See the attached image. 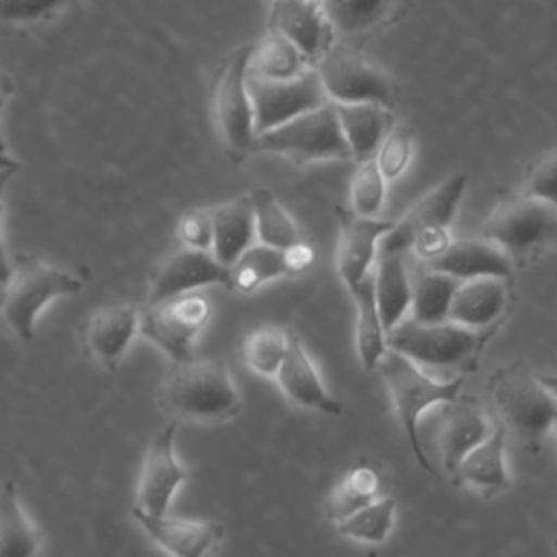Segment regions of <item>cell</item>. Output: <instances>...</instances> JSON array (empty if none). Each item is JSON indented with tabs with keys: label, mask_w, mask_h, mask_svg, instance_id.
I'll use <instances>...</instances> for the list:
<instances>
[{
	"label": "cell",
	"mask_w": 557,
	"mask_h": 557,
	"mask_svg": "<svg viewBox=\"0 0 557 557\" xmlns=\"http://www.w3.org/2000/svg\"><path fill=\"white\" fill-rule=\"evenodd\" d=\"M498 329H470L453 320L426 324L405 318L387 331V348L409 357L426 372L466 376L479 368L481 355Z\"/></svg>",
	"instance_id": "cell-1"
},
{
	"label": "cell",
	"mask_w": 557,
	"mask_h": 557,
	"mask_svg": "<svg viewBox=\"0 0 557 557\" xmlns=\"http://www.w3.org/2000/svg\"><path fill=\"white\" fill-rule=\"evenodd\" d=\"M159 403L176 420L226 422L242 411V396L222 359H187L170 366Z\"/></svg>",
	"instance_id": "cell-2"
},
{
	"label": "cell",
	"mask_w": 557,
	"mask_h": 557,
	"mask_svg": "<svg viewBox=\"0 0 557 557\" xmlns=\"http://www.w3.org/2000/svg\"><path fill=\"white\" fill-rule=\"evenodd\" d=\"M485 389L496 418L529 453H537L557 416V396L544 385L542 376L524 359H516L496 368Z\"/></svg>",
	"instance_id": "cell-3"
},
{
	"label": "cell",
	"mask_w": 557,
	"mask_h": 557,
	"mask_svg": "<svg viewBox=\"0 0 557 557\" xmlns=\"http://www.w3.org/2000/svg\"><path fill=\"white\" fill-rule=\"evenodd\" d=\"M376 370L385 383V389L389 394L398 424L407 437L413 459L429 474L437 476V468L431 463L420 440V420L426 409L442 407L444 403L459 398L463 389V376L435 379L418 363H413L409 357L392 348H387Z\"/></svg>",
	"instance_id": "cell-4"
},
{
	"label": "cell",
	"mask_w": 557,
	"mask_h": 557,
	"mask_svg": "<svg viewBox=\"0 0 557 557\" xmlns=\"http://www.w3.org/2000/svg\"><path fill=\"white\" fill-rule=\"evenodd\" d=\"M83 289V281L41 259L17 255L13 263L4 255L2 278V318L7 326L22 339H30L39 313L57 298L74 296Z\"/></svg>",
	"instance_id": "cell-5"
},
{
	"label": "cell",
	"mask_w": 557,
	"mask_h": 557,
	"mask_svg": "<svg viewBox=\"0 0 557 557\" xmlns=\"http://www.w3.org/2000/svg\"><path fill=\"white\" fill-rule=\"evenodd\" d=\"M479 235L498 244L516 268L557 246V205L520 194L494 207Z\"/></svg>",
	"instance_id": "cell-6"
},
{
	"label": "cell",
	"mask_w": 557,
	"mask_h": 557,
	"mask_svg": "<svg viewBox=\"0 0 557 557\" xmlns=\"http://www.w3.org/2000/svg\"><path fill=\"white\" fill-rule=\"evenodd\" d=\"M335 104H383L394 109L396 83L389 72L348 39H337L313 65Z\"/></svg>",
	"instance_id": "cell-7"
},
{
	"label": "cell",
	"mask_w": 557,
	"mask_h": 557,
	"mask_svg": "<svg viewBox=\"0 0 557 557\" xmlns=\"http://www.w3.org/2000/svg\"><path fill=\"white\" fill-rule=\"evenodd\" d=\"M255 152L281 154L298 165L352 159L335 102H326L276 128L259 133Z\"/></svg>",
	"instance_id": "cell-8"
},
{
	"label": "cell",
	"mask_w": 557,
	"mask_h": 557,
	"mask_svg": "<svg viewBox=\"0 0 557 557\" xmlns=\"http://www.w3.org/2000/svg\"><path fill=\"white\" fill-rule=\"evenodd\" d=\"M255 44L235 48L220 65L211 89V115L222 144L237 157L255 152L257 126L248 89Z\"/></svg>",
	"instance_id": "cell-9"
},
{
	"label": "cell",
	"mask_w": 557,
	"mask_h": 557,
	"mask_svg": "<svg viewBox=\"0 0 557 557\" xmlns=\"http://www.w3.org/2000/svg\"><path fill=\"white\" fill-rule=\"evenodd\" d=\"M211 318V302L198 294H183L141 309L139 333L163 350L172 363L194 357V344Z\"/></svg>",
	"instance_id": "cell-10"
},
{
	"label": "cell",
	"mask_w": 557,
	"mask_h": 557,
	"mask_svg": "<svg viewBox=\"0 0 557 557\" xmlns=\"http://www.w3.org/2000/svg\"><path fill=\"white\" fill-rule=\"evenodd\" d=\"M248 89L255 107L257 135L331 102L315 67L281 81L248 72Z\"/></svg>",
	"instance_id": "cell-11"
},
{
	"label": "cell",
	"mask_w": 557,
	"mask_h": 557,
	"mask_svg": "<svg viewBox=\"0 0 557 557\" xmlns=\"http://www.w3.org/2000/svg\"><path fill=\"white\" fill-rule=\"evenodd\" d=\"M228 283L231 268L224 265L211 250L181 246L154 265L148 285V302H161L209 285L228 287Z\"/></svg>",
	"instance_id": "cell-12"
},
{
	"label": "cell",
	"mask_w": 557,
	"mask_h": 557,
	"mask_svg": "<svg viewBox=\"0 0 557 557\" xmlns=\"http://www.w3.org/2000/svg\"><path fill=\"white\" fill-rule=\"evenodd\" d=\"M176 431L178 420L172 418L161 431H157L146 448L139 479H137V507L150 513H165L172 498L187 481V468L176 457Z\"/></svg>",
	"instance_id": "cell-13"
},
{
	"label": "cell",
	"mask_w": 557,
	"mask_h": 557,
	"mask_svg": "<svg viewBox=\"0 0 557 557\" xmlns=\"http://www.w3.org/2000/svg\"><path fill=\"white\" fill-rule=\"evenodd\" d=\"M131 516L170 557H211L224 540V527L215 520L150 513L137 505L131 507Z\"/></svg>",
	"instance_id": "cell-14"
},
{
	"label": "cell",
	"mask_w": 557,
	"mask_h": 557,
	"mask_svg": "<svg viewBox=\"0 0 557 557\" xmlns=\"http://www.w3.org/2000/svg\"><path fill=\"white\" fill-rule=\"evenodd\" d=\"M339 215V235L335 268L350 292L359 285L376 265L383 237L394 228V220L383 218H363L350 209H337Z\"/></svg>",
	"instance_id": "cell-15"
},
{
	"label": "cell",
	"mask_w": 557,
	"mask_h": 557,
	"mask_svg": "<svg viewBox=\"0 0 557 557\" xmlns=\"http://www.w3.org/2000/svg\"><path fill=\"white\" fill-rule=\"evenodd\" d=\"M492 418L472 396H459L442 405L437 426V450L440 463L453 479L463 457L476 448L494 429Z\"/></svg>",
	"instance_id": "cell-16"
},
{
	"label": "cell",
	"mask_w": 557,
	"mask_h": 557,
	"mask_svg": "<svg viewBox=\"0 0 557 557\" xmlns=\"http://www.w3.org/2000/svg\"><path fill=\"white\" fill-rule=\"evenodd\" d=\"M268 28L294 41L311 65L337 41L324 7L315 0H272Z\"/></svg>",
	"instance_id": "cell-17"
},
{
	"label": "cell",
	"mask_w": 557,
	"mask_h": 557,
	"mask_svg": "<svg viewBox=\"0 0 557 557\" xmlns=\"http://www.w3.org/2000/svg\"><path fill=\"white\" fill-rule=\"evenodd\" d=\"M141 309L135 305H107L83 326L85 352L104 370H115L139 333Z\"/></svg>",
	"instance_id": "cell-18"
},
{
	"label": "cell",
	"mask_w": 557,
	"mask_h": 557,
	"mask_svg": "<svg viewBox=\"0 0 557 557\" xmlns=\"http://www.w3.org/2000/svg\"><path fill=\"white\" fill-rule=\"evenodd\" d=\"M466 187H468V176L463 172L448 176L437 187L429 189L394 224V228L383 237V242L409 250L416 233H420L424 228H450V224L457 215V209L461 205V198L466 194Z\"/></svg>",
	"instance_id": "cell-19"
},
{
	"label": "cell",
	"mask_w": 557,
	"mask_h": 557,
	"mask_svg": "<svg viewBox=\"0 0 557 557\" xmlns=\"http://www.w3.org/2000/svg\"><path fill=\"white\" fill-rule=\"evenodd\" d=\"M513 305L511 278L481 276L461 281L453 305L450 320L470 329L500 326Z\"/></svg>",
	"instance_id": "cell-20"
},
{
	"label": "cell",
	"mask_w": 557,
	"mask_h": 557,
	"mask_svg": "<svg viewBox=\"0 0 557 557\" xmlns=\"http://www.w3.org/2000/svg\"><path fill=\"white\" fill-rule=\"evenodd\" d=\"M283 394L298 407L320 411L324 416H339L342 403L326 389L313 359L309 357L298 333H289V350L276 376Z\"/></svg>",
	"instance_id": "cell-21"
},
{
	"label": "cell",
	"mask_w": 557,
	"mask_h": 557,
	"mask_svg": "<svg viewBox=\"0 0 557 557\" xmlns=\"http://www.w3.org/2000/svg\"><path fill=\"white\" fill-rule=\"evenodd\" d=\"M507 426L496 418L492 433L459 463L453 481L468 485L483 498H494L511 485L507 468Z\"/></svg>",
	"instance_id": "cell-22"
},
{
	"label": "cell",
	"mask_w": 557,
	"mask_h": 557,
	"mask_svg": "<svg viewBox=\"0 0 557 557\" xmlns=\"http://www.w3.org/2000/svg\"><path fill=\"white\" fill-rule=\"evenodd\" d=\"M374 289L376 302L383 315V324L392 331L411 311L413 276H411V252L400 246L381 242V250L374 265Z\"/></svg>",
	"instance_id": "cell-23"
},
{
	"label": "cell",
	"mask_w": 557,
	"mask_h": 557,
	"mask_svg": "<svg viewBox=\"0 0 557 557\" xmlns=\"http://www.w3.org/2000/svg\"><path fill=\"white\" fill-rule=\"evenodd\" d=\"M444 274L455 276L457 281L481 278V276H513V261L511 257L492 239L476 235L453 239V244L431 263H426Z\"/></svg>",
	"instance_id": "cell-24"
},
{
	"label": "cell",
	"mask_w": 557,
	"mask_h": 557,
	"mask_svg": "<svg viewBox=\"0 0 557 557\" xmlns=\"http://www.w3.org/2000/svg\"><path fill=\"white\" fill-rule=\"evenodd\" d=\"M411 0H322L329 22L344 39L374 35L396 24Z\"/></svg>",
	"instance_id": "cell-25"
},
{
	"label": "cell",
	"mask_w": 557,
	"mask_h": 557,
	"mask_svg": "<svg viewBox=\"0 0 557 557\" xmlns=\"http://www.w3.org/2000/svg\"><path fill=\"white\" fill-rule=\"evenodd\" d=\"M213 215V248L211 252L224 263L233 265L244 250L257 239V222L252 198L239 196L218 207H211Z\"/></svg>",
	"instance_id": "cell-26"
},
{
	"label": "cell",
	"mask_w": 557,
	"mask_h": 557,
	"mask_svg": "<svg viewBox=\"0 0 557 557\" xmlns=\"http://www.w3.org/2000/svg\"><path fill=\"white\" fill-rule=\"evenodd\" d=\"M355 300V348L363 370H376L387 352V329L376 302L374 270L350 289Z\"/></svg>",
	"instance_id": "cell-27"
},
{
	"label": "cell",
	"mask_w": 557,
	"mask_h": 557,
	"mask_svg": "<svg viewBox=\"0 0 557 557\" xmlns=\"http://www.w3.org/2000/svg\"><path fill=\"white\" fill-rule=\"evenodd\" d=\"M337 115L342 122L344 137L350 146L355 161L372 159L392 131V126L398 122L394 111L383 104H370V102H357V104H335Z\"/></svg>",
	"instance_id": "cell-28"
},
{
	"label": "cell",
	"mask_w": 557,
	"mask_h": 557,
	"mask_svg": "<svg viewBox=\"0 0 557 557\" xmlns=\"http://www.w3.org/2000/svg\"><path fill=\"white\" fill-rule=\"evenodd\" d=\"M411 276H413V296H411L409 318L426 324L450 320V305L461 281L413 257H411Z\"/></svg>",
	"instance_id": "cell-29"
},
{
	"label": "cell",
	"mask_w": 557,
	"mask_h": 557,
	"mask_svg": "<svg viewBox=\"0 0 557 557\" xmlns=\"http://www.w3.org/2000/svg\"><path fill=\"white\" fill-rule=\"evenodd\" d=\"M44 533L22 507L17 487L11 479L0 496V557H37Z\"/></svg>",
	"instance_id": "cell-30"
},
{
	"label": "cell",
	"mask_w": 557,
	"mask_h": 557,
	"mask_svg": "<svg viewBox=\"0 0 557 557\" xmlns=\"http://www.w3.org/2000/svg\"><path fill=\"white\" fill-rule=\"evenodd\" d=\"M379 496H381L379 470L370 461L359 459L329 492L324 500V516L326 520L337 524Z\"/></svg>",
	"instance_id": "cell-31"
},
{
	"label": "cell",
	"mask_w": 557,
	"mask_h": 557,
	"mask_svg": "<svg viewBox=\"0 0 557 557\" xmlns=\"http://www.w3.org/2000/svg\"><path fill=\"white\" fill-rule=\"evenodd\" d=\"M313 67L302 50L289 41L278 30L268 28L259 41H255L252 59H250V74L263 78H294L302 72Z\"/></svg>",
	"instance_id": "cell-32"
},
{
	"label": "cell",
	"mask_w": 557,
	"mask_h": 557,
	"mask_svg": "<svg viewBox=\"0 0 557 557\" xmlns=\"http://www.w3.org/2000/svg\"><path fill=\"white\" fill-rule=\"evenodd\" d=\"M281 276H289L283 248L257 242L248 250H244L242 257L231 265L228 289L237 294H252L261 285Z\"/></svg>",
	"instance_id": "cell-33"
},
{
	"label": "cell",
	"mask_w": 557,
	"mask_h": 557,
	"mask_svg": "<svg viewBox=\"0 0 557 557\" xmlns=\"http://www.w3.org/2000/svg\"><path fill=\"white\" fill-rule=\"evenodd\" d=\"M289 333L292 329L278 324L257 326L252 333H248L242 346L246 366L259 376L276 379L289 350Z\"/></svg>",
	"instance_id": "cell-34"
},
{
	"label": "cell",
	"mask_w": 557,
	"mask_h": 557,
	"mask_svg": "<svg viewBox=\"0 0 557 557\" xmlns=\"http://www.w3.org/2000/svg\"><path fill=\"white\" fill-rule=\"evenodd\" d=\"M396 522V500L387 494H381L352 516L335 524V531L342 537L361 542V544H383Z\"/></svg>",
	"instance_id": "cell-35"
},
{
	"label": "cell",
	"mask_w": 557,
	"mask_h": 557,
	"mask_svg": "<svg viewBox=\"0 0 557 557\" xmlns=\"http://www.w3.org/2000/svg\"><path fill=\"white\" fill-rule=\"evenodd\" d=\"M250 198L255 207L257 242L274 248H289L292 244L300 242L296 222L270 189L257 187L250 191Z\"/></svg>",
	"instance_id": "cell-36"
},
{
	"label": "cell",
	"mask_w": 557,
	"mask_h": 557,
	"mask_svg": "<svg viewBox=\"0 0 557 557\" xmlns=\"http://www.w3.org/2000/svg\"><path fill=\"white\" fill-rule=\"evenodd\" d=\"M387 178L376 165V159L357 161V168L350 176V211L363 218H379L383 202Z\"/></svg>",
	"instance_id": "cell-37"
},
{
	"label": "cell",
	"mask_w": 557,
	"mask_h": 557,
	"mask_svg": "<svg viewBox=\"0 0 557 557\" xmlns=\"http://www.w3.org/2000/svg\"><path fill=\"white\" fill-rule=\"evenodd\" d=\"M411 154H413V133L407 124L396 122L387 133V137L383 139V144L379 146L374 159L383 176L387 181H394L400 174H405V170L411 163Z\"/></svg>",
	"instance_id": "cell-38"
},
{
	"label": "cell",
	"mask_w": 557,
	"mask_h": 557,
	"mask_svg": "<svg viewBox=\"0 0 557 557\" xmlns=\"http://www.w3.org/2000/svg\"><path fill=\"white\" fill-rule=\"evenodd\" d=\"M522 194L557 205V148L542 154L535 163L529 165L522 183Z\"/></svg>",
	"instance_id": "cell-39"
},
{
	"label": "cell",
	"mask_w": 557,
	"mask_h": 557,
	"mask_svg": "<svg viewBox=\"0 0 557 557\" xmlns=\"http://www.w3.org/2000/svg\"><path fill=\"white\" fill-rule=\"evenodd\" d=\"M176 235L183 246L196 250L213 248V215L211 209H191L181 215L176 224Z\"/></svg>",
	"instance_id": "cell-40"
},
{
	"label": "cell",
	"mask_w": 557,
	"mask_h": 557,
	"mask_svg": "<svg viewBox=\"0 0 557 557\" xmlns=\"http://www.w3.org/2000/svg\"><path fill=\"white\" fill-rule=\"evenodd\" d=\"M67 0H0L2 20L9 24H30L50 17Z\"/></svg>",
	"instance_id": "cell-41"
},
{
	"label": "cell",
	"mask_w": 557,
	"mask_h": 557,
	"mask_svg": "<svg viewBox=\"0 0 557 557\" xmlns=\"http://www.w3.org/2000/svg\"><path fill=\"white\" fill-rule=\"evenodd\" d=\"M453 244L450 228H424L413 235L409 252L422 263L435 261Z\"/></svg>",
	"instance_id": "cell-42"
},
{
	"label": "cell",
	"mask_w": 557,
	"mask_h": 557,
	"mask_svg": "<svg viewBox=\"0 0 557 557\" xmlns=\"http://www.w3.org/2000/svg\"><path fill=\"white\" fill-rule=\"evenodd\" d=\"M283 255H285V265H287V274L289 276L309 270L313 259H315L313 248L307 242H302V239L292 244L289 248H283Z\"/></svg>",
	"instance_id": "cell-43"
},
{
	"label": "cell",
	"mask_w": 557,
	"mask_h": 557,
	"mask_svg": "<svg viewBox=\"0 0 557 557\" xmlns=\"http://www.w3.org/2000/svg\"><path fill=\"white\" fill-rule=\"evenodd\" d=\"M540 376H542L544 385L557 396V374H540Z\"/></svg>",
	"instance_id": "cell-44"
},
{
	"label": "cell",
	"mask_w": 557,
	"mask_h": 557,
	"mask_svg": "<svg viewBox=\"0 0 557 557\" xmlns=\"http://www.w3.org/2000/svg\"><path fill=\"white\" fill-rule=\"evenodd\" d=\"M553 433H555V437H557V416H555V422H553Z\"/></svg>",
	"instance_id": "cell-45"
},
{
	"label": "cell",
	"mask_w": 557,
	"mask_h": 557,
	"mask_svg": "<svg viewBox=\"0 0 557 557\" xmlns=\"http://www.w3.org/2000/svg\"><path fill=\"white\" fill-rule=\"evenodd\" d=\"M553 548L557 550V537H553Z\"/></svg>",
	"instance_id": "cell-46"
}]
</instances>
